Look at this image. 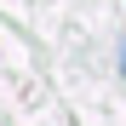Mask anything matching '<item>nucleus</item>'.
Here are the masks:
<instances>
[{
  "label": "nucleus",
  "mask_w": 126,
  "mask_h": 126,
  "mask_svg": "<svg viewBox=\"0 0 126 126\" xmlns=\"http://www.w3.org/2000/svg\"><path fill=\"white\" fill-rule=\"evenodd\" d=\"M120 75H126V40H120Z\"/></svg>",
  "instance_id": "obj_1"
}]
</instances>
